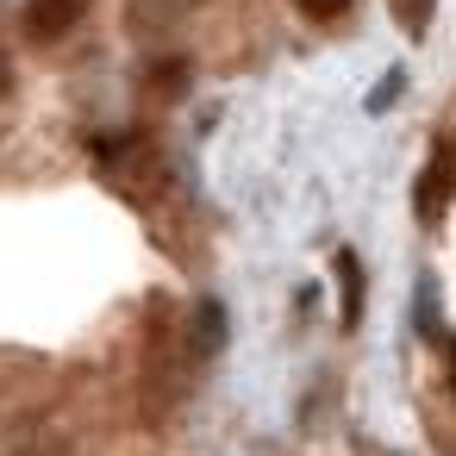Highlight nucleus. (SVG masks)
I'll return each instance as SVG.
<instances>
[{
  "instance_id": "obj_1",
  "label": "nucleus",
  "mask_w": 456,
  "mask_h": 456,
  "mask_svg": "<svg viewBox=\"0 0 456 456\" xmlns=\"http://www.w3.org/2000/svg\"><path fill=\"white\" fill-rule=\"evenodd\" d=\"M450 194H456V144H437L431 163H425L419 182H412V213H419V225H437L444 207H450Z\"/></svg>"
},
{
  "instance_id": "obj_2",
  "label": "nucleus",
  "mask_w": 456,
  "mask_h": 456,
  "mask_svg": "<svg viewBox=\"0 0 456 456\" xmlns=\"http://www.w3.org/2000/svg\"><path fill=\"white\" fill-rule=\"evenodd\" d=\"M88 20V0H26V38L32 45H57Z\"/></svg>"
},
{
  "instance_id": "obj_3",
  "label": "nucleus",
  "mask_w": 456,
  "mask_h": 456,
  "mask_svg": "<svg viewBox=\"0 0 456 456\" xmlns=\"http://www.w3.org/2000/svg\"><path fill=\"white\" fill-rule=\"evenodd\" d=\"M338 313H344V331H356L362 325V263H356V250H338Z\"/></svg>"
},
{
  "instance_id": "obj_4",
  "label": "nucleus",
  "mask_w": 456,
  "mask_h": 456,
  "mask_svg": "<svg viewBox=\"0 0 456 456\" xmlns=\"http://www.w3.org/2000/svg\"><path fill=\"white\" fill-rule=\"evenodd\" d=\"M188 7H194V0H132V26H138V32H163V26H175Z\"/></svg>"
},
{
  "instance_id": "obj_5",
  "label": "nucleus",
  "mask_w": 456,
  "mask_h": 456,
  "mask_svg": "<svg viewBox=\"0 0 456 456\" xmlns=\"http://www.w3.org/2000/svg\"><path fill=\"white\" fill-rule=\"evenodd\" d=\"M394 7V20L406 26V38H425V26H431V0H387Z\"/></svg>"
},
{
  "instance_id": "obj_6",
  "label": "nucleus",
  "mask_w": 456,
  "mask_h": 456,
  "mask_svg": "<svg viewBox=\"0 0 456 456\" xmlns=\"http://www.w3.org/2000/svg\"><path fill=\"white\" fill-rule=\"evenodd\" d=\"M151 88H157L163 101H169V94H182V88H188V63H182V57L157 63V69H151Z\"/></svg>"
},
{
  "instance_id": "obj_7",
  "label": "nucleus",
  "mask_w": 456,
  "mask_h": 456,
  "mask_svg": "<svg viewBox=\"0 0 456 456\" xmlns=\"http://www.w3.org/2000/svg\"><path fill=\"white\" fill-rule=\"evenodd\" d=\"M200 350H219L225 344V313H219V300H200Z\"/></svg>"
},
{
  "instance_id": "obj_8",
  "label": "nucleus",
  "mask_w": 456,
  "mask_h": 456,
  "mask_svg": "<svg viewBox=\"0 0 456 456\" xmlns=\"http://www.w3.org/2000/svg\"><path fill=\"white\" fill-rule=\"evenodd\" d=\"M294 7H300L306 20H319V26H331V20H344V13H350V0H294Z\"/></svg>"
},
{
  "instance_id": "obj_9",
  "label": "nucleus",
  "mask_w": 456,
  "mask_h": 456,
  "mask_svg": "<svg viewBox=\"0 0 456 456\" xmlns=\"http://www.w3.org/2000/svg\"><path fill=\"white\" fill-rule=\"evenodd\" d=\"M394 94H400V76H387V82H381V88H375V101H369V107H387V101H394Z\"/></svg>"
},
{
  "instance_id": "obj_10",
  "label": "nucleus",
  "mask_w": 456,
  "mask_h": 456,
  "mask_svg": "<svg viewBox=\"0 0 456 456\" xmlns=\"http://www.w3.org/2000/svg\"><path fill=\"white\" fill-rule=\"evenodd\" d=\"M13 88V69H7V57H0V94H7Z\"/></svg>"
},
{
  "instance_id": "obj_11",
  "label": "nucleus",
  "mask_w": 456,
  "mask_h": 456,
  "mask_svg": "<svg viewBox=\"0 0 456 456\" xmlns=\"http://www.w3.org/2000/svg\"><path fill=\"white\" fill-rule=\"evenodd\" d=\"M450 387H456V338H450Z\"/></svg>"
}]
</instances>
